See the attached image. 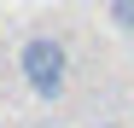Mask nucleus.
I'll return each mask as SVG.
<instances>
[{
  "label": "nucleus",
  "mask_w": 134,
  "mask_h": 128,
  "mask_svg": "<svg viewBox=\"0 0 134 128\" xmlns=\"http://www.w3.org/2000/svg\"><path fill=\"white\" fill-rule=\"evenodd\" d=\"M18 76H24V88H29L35 99H58L64 82H70V53H64V41L29 35L24 53H18Z\"/></svg>",
  "instance_id": "nucleus-1"
},
{
  "label": "nucleus",
  "mask_w": 134,
  "mask_h": 128,
  "mask_svg": "<svg viewBox=\"0 0 134 128\" xmlns=\"http://www.w3.org/2000/svg\"><path fill=\"white\" fill-rule=\"evenodd\" d=\"M111 24L122 35H134V0H111Z\"/></svg>",
  "instance_id": "nucleus-2"
}]
</instances>
